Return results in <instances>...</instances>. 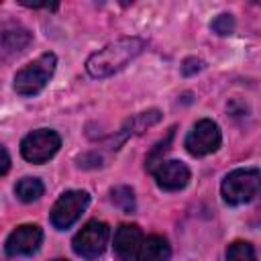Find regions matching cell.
Listing matches in <instances>:
<instances>
[{
  "instance_id": "16",
  "label": "cell",
  "mask_w": 261,
  "mask_h": 261,
  "mask_svg": "<svg viewBox=\"0 0 261 261\" xmlns=\"http://www.w3.org/2000/svg\"><path fill=\"white\" fill-rule=\"evenodd\" d=\"M173 130H175V128H169V133L165 135V139H161V141L151 149V153L147 155V159H145V167H147L149 171H155V167L163 161V153H165V151L169 149V145H171Z\"/></svg>"
},
{
  "instance_id": "2",
  "label": "cell",
  "mask_w": 261,
  "mask_h": 261,
  "mask_svg": "<svg viewBox=\"0 0 261 261\" xmlns=\"http://www.w3.org/2000/svg\"><path fill=\"white\" fill-rule=\"evenodd\" d=\"M259 190H261V171L253 167L232 169L230 173L224 175L220 184L222 200L228 206H239L253 200V196H257Z\"/></svg>"
},
{
  "instance_id": "19",
  "label": "cell",
  "mask_w": 261,
  "mask_h": 261,
  "mask_svg": "<svg viewBox=\"0 0 261 261\" xmlns=\"http://www.w3.org/2000/svg\"><path fill=\"white\" fill-rule=\"evenodd\" d=\"M8 167H10V157H8V149H6V147H2V167H0V175H6Z\"/></svg>"
},
{
  "instance_id": "18",
  "label": "cell",
  "mask_w": 261,
  "mask_h": 261,
  "mask_svg": "<svg viewBox=\"0 0 261 261\" xmlns=\"http://www.w3.org/2000/svg\"><path fill=\"white\" fill-rule=\"evenodd\" d=\"M202 67H204V63H202L200 59L190 57V59H186V61H184V65H181V73H184V75H192V73L200 71Z\"/></svg>"
},
{
  "instance_id": "12",
  "label": "cell",
  "mask_w": 261,
  "mask_h": 261,
  "mask_svg": "<svg viewBox=\"0 0 261 261\" xmlns=\"http://www.w3.org/2000/svg\"><path fill=\"white\" fill-rule=\"evenodd\" d=\"M31 33L27 31V29H20V27H16V29H6L4 33H2V57L6 59L8 55H12V53H20L29 43H31Z\"/></svg>"
},
{
  "instance_id": "10",
  "label": "cell",
  "mask_w": 261,
  "mask_h": 261,
  "mask_svg": "<svg viewBox=\"0 0 261 261\" xmlns=\"http://www.w3.org/2000/svg\"><path fill=\"white\" fill-rule=\"evenodd\" d=\"M143 232L137 224H120L114 232V257L116 261H133L143 245Z\"/></svg>"
},
{
  "instance_id": "6",
  "label": "cell",
  "mask_w": 261,
  "mask_h": 261,
  "mask_svg": "<svg viewBox=\"0 0 261 261\" xmlns=\"http://www.w3.org/2000/svg\"><path fill=\"white\" fill-rule=\"evenodd\" d=\"M108 237H110L108 224H104L100 220H90L73 237L71 245H73L75 255H80L84 259H98L108 245Z\"/></svg>"
},
{
  "instance_id": "17",
  "label": "cell",
  "mask_w": 261,
  "mask_h": 261,
  "mask_svg": "<svg viewBox=\"0 0 261 261\" xmlns=\"http://www.w3.org/2000/svg\"><path fill=\"white\" fill-rule=\"evenodd\" d=\"M210 29L216 33V35H220V37H226V35H230L232 31H234V18H232V14H218L212 22H210Z\"/></svg>"
},
{
  "instance_id": "1",
  "label": "cell",
  "mask_w": 261,
  "mask_h": 261,
  "mask_svg": "<svg viewBox=\"0 0 261 261\" xmlns=\"http://www.w3.org/2000/svg\"><path fill=\"white\" fill-rule=\"evenodd\" d=\"M145 45L147 43L139 37L116 39V41L108 43L106 47H102L100 51H96L88 57L86 71L92 77H108V75L120 71L128 61H133L145 49Z\"/></svg>"
},
{
  "instance_id": "13",
  "label": "cell",
  "mask_w": 261,
  "mask_h": 261,
  "mask_svg": "<svg viewBox=\"0 0 261 261\" xmlns=\"http://www.w3.org/2000/svg\"><path fill=\"white\" fill-rule=\"evenodd\" d=\"M43 192H45L43 181L39 177H31V175L18 179L16 186H14V194L20 202H35L43 196Z\"/></svg>"
},
{
  "instance_id": "15",
  "label": "cell",
  "mask_w": 261,
  "mask_h": 261,
  "mask_svg": "<svg viewBox=\"0 0 261 261\" xmlns=\"http://www.w3.org/2000/svg\"><path fill=\"white\" fill-rule=\"evenodd\" d=\"M226 261H257L255 249L247 241H234L226 249Z\"/></svg>"
},
{
  "instance_id": "20",
  "label": "cell",
  "mask_w": 261,
  "mask_h": 261,
  "mask_svg": "<svg viewBox=\"0 0 261 261\" xmlns=\"http://www.w3.org/2000/svg\"><path fill=\"white\" fill-rule=\"evenodd\" d=\"M53 261H67V259H53Z\"/></svg>"
},
{
  "instance_id": "9",
  "label": "cell",
  "mask_w": 261,
  "mask_h": 261,
  "mask_svg": "<svg viewBox=\"0 0 261 261\" xmlns=\"http://www.w3.org/2000/svg\"><path fill=\"white\" fill-rule=\"evenodd\" d=\"M153 177L157 181V186L165 192H177L181 188L188 186L190 181V169L186 163L177 161V159H169V161H161L155 171Z\"/></svg>"
},
{
  "instance_id": "8",
  "label": "cell",
  "mask_w": 261,
  "mask_h": 261,
  "mask_svg": "<svg viewBox=\"0 0 261 261\" xmlns=\"http://www.w3.org/2000/svg\"><path fill=\"white\" fill-rule=\"evenodd\" d=\"M41 243H43V230L37 224H20L8 234L4 243V251L10 257H27L37 253Z\"/></svg>"
},
{
  "instance_id": "3",
  "label": "cell",
  "mask_w": 261,
  "mask_h": 261,
  "mask_svg": "<svg viewBox=\"0 0 261 261\" xmlns=\"http://www.w3.org/2000/svg\"><path fill=\"white\" fill-rule=\"evenodd\" d=\"M55 67H57L55 53H43L33 63H29V65H24L22 69L16 71V75H14V92L20 94V96L39 94L47 86L51 75L55 73Z\"/></svg>"
},
{
  "instance_id": "5",
  "label": "cell",
  "mask_w": 261,
  "mask_h": 261,
  "mask_svg": "<svg viewBox=\"0 0 261 261\" xmlns=\"http://www.w3.org/2000/svg\"><path fill=\"white\" fill-rule=\"evenodd\" d=\"M90 204V194L84 190H69L63 192L57 202L51 208V224L57 230H65L69 228L88 208Z\"/></svg>"
},
{
  "instance_id": "4",
  "label": "cell",
  "mask_w": 261,
  "mask_h": 261,
  "mask_svg": "<svg viewBox=\"0 0 261 261\" xmlns=\"http://www.w3.org/2000/svg\"><path fill=\"white\" fill-rule=\"evenodd\" d=\"M61 147V137L53 128H37L20 141V155L29 163L49 161Z\"/></svg>"
},
{
  "instance_id": "14",
  "label": "cell",
  "mask_w": 261,
  "mask_h": 261,
  "mask_svg": "<svg viewBox=\"0 0 261 261\" xmlns=\"http://www.w3.org/2000/svg\"><path fill=\"white\" fill-rule=\"evenodd\" d=\"M110 200L122 212H126V214L135 212V206L137 204H135V192H133V188H128V186H116V188H112L110 190Z\"/></svg>"
},
{
  "instance_id": "11",
  "label": "cell",
  "mask_w": 261,
  "mask_h": 261,
  "mask_svg": "<svg viewBox=\"0 0 261 261\" xmlns=\"http://www.w3.org/2000/svg\"><path fill=\"white\" fill-rule=\"evenodd\" d=\"M169 257H171V247L159 234L147 237L137 253V261H169Z\"/></svg>"
},
{
  "instance_id": "7",
  "label": "cell",
  "mask_w": 261,
  "mask_h": 261,
  "mask_svg": "<svg viewBox=\"0 0 261 261\" xmlns=\"http://www.w3.org/2000/svg\"><path fill=\"white\" fill-rule=\"evenodd\" d=\"M220 141H222V135H220L218 124L214 120H210V118H202L186 135L184 145H186L190 155L204 157V155L214 153L220 147Z\"/></svg>"
}]
</instances>
